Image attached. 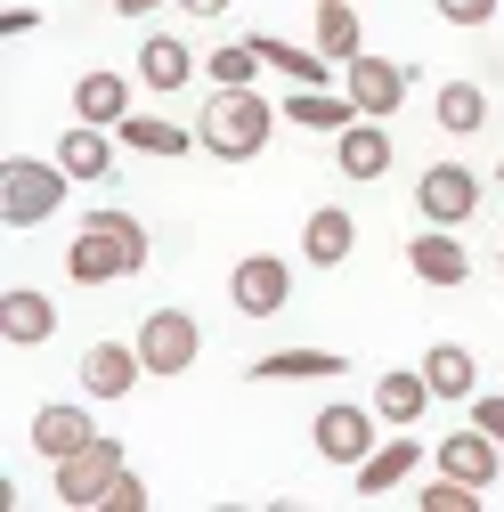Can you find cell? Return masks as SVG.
<instances>
[{
    "mask_svg": "<svg viewBox=\"0 0 504 512\" xmlns=\"http://www.w3.org/2000/svg\"><path fill=\"white\" fill-rule=\"evenodd\" d=\"M139 269H147V228L122 204H90L82 236L66 244V277L74 285H114V277H139Z\"/></svg>",
    "mask_w": 504,
    "mask_h": 512,
    "instance_id": "cell-1",
    "label": "cell"
},
{
    "mask_svg": "<svg viewBox=\"0 0 504 512\" xmlns=\"http://www.w3.org/2000/svg\"><path fill=\"white\" fill-rule=\"evenodd\" d=\"M269 131H277V106H269L261 90H212L204 114H196V139H204V155H220V163H252V155L269 147Z\"/></svg>",
    "mask_w": 504,
    "mask_h": 512,
    "instance_id": "cell-2",
    "label": "cell"
},
{
    "mask_svg": "<svg viewBox=\"0 0 504 512\" xmlns=\"http://www.w3.org/2000/svg\"><path fill=\"white\" fill-rule=\"evenodd\" d=\"M66 187H74V171L66 163H41V155H9L0 163V220L9 228H41L57 204H66Z\"/></svg>",
    "mask_w": 504,
    "mask_h": 512,
    "instance_id": "cell-3",
    "label": "cell"
},
{
    "mask_svg": "<svg viewBox=\"0 0 504 512\" xmlns=\"http://www.w3.org/2000/svg\"><path fill=\"white\" fill-rule=\"evenodd\" d=\"M131 342H139L147 374H163V382H171V374H187V366L204 358V326H196V317H187V309H147Z\"/></svg>",
    "mask_w": 504,
    "mask_h": 512,
    "instance_id": "cell-4",
    "label": "cell"
},
{
    "mask_svg": "<svg viewBox=\"0 0 504 512\" xmlns=\"http://www.w3.org/2000/svg\"><path fill=\"white\" fill-rule=\"evenodd\" d=\"M122 464H131V456H122V439H90V447H74V456L66 464H49V488H57V504H106V488L122 480Z\"/></svg>",
    "mask_w": 504,
    "mask_h": 512,
    "instance_id": "cell-5",
    "label": "cell"
},
{
    "mask_svg": "<svg viewBox=\"0 0 504 512\" xmlns=\"http://www.w3.org/2000/svg\"><path fill=\"white\" fill-rule=\"evenodd\" d=\"M415 212H423V228H464L480 212V171L472 163H431L415 179Z\"/></svg>",
    "mask_w": 504,
    "mask_h": 512,
    "instance_id": "cell-6",
    "label": "cell"
},
{
    "mask_svg": "<svg viewBox=\"0 0 504 512\" xmlns=\"http://www.w3.org/2000/svg\"><path fill=\"white\" fill-rule=\"evenodd\" d=\"M374 407H350V399H334V407H318V423H309V447H318L326 464H366L374 456Z\"/></svg>",
    "mask_w": 504,
    "mask_h": 512,
    "instance_id": "cell-7",
    "label": "cell"
},
{
    "mask_svg": "<svg viewBox=\"0 0 504 512\" xmlns=\"http://www.w3.org/2000/svg\"><path fill=\"white\" fill-rule=\"evenodd\" d=\"M228 301H236L244 317H277V309L293 301V269L277 261V252H244L236 277H228Z\"/></svg>",
    "mask_w": 504,
    "mask_h": 512,
    "instance_id": "cell-8",
    "label": "cell"
},
{
    "mask_svg": "<svg viewBox=\"0 0 504 512\" xmlns=\"http://www.w3.org/2000/svg\"><path fill=\"white\" fill-rule=\"evenodd\" d=\"M342 90H350L358 114L391 122V114L407 106V66H391V57H350V66H342Z\"/></svg>",
    "mask_w": 504,
    "mask_h": 512,
    "instance_id": "cell-9",
    "label": "cell"
},
{
    "mask_svg": "<svg viewBox=\"0 0 504 512\" xmlns=\"http://www.w3.org/2000/svg\"><path fill=\"white\" fill-rule=\"evenodd\" d=\"M25 439H33V456H41V464H66L74 447H90V439H98V423H90V407H82V399H49V407L33 415V431H25Z\"/></svg>",
    "mask_w": 504,
    "mask_h": 512,
    "instance_id": "cell-10",
    "label": "cell"
},
{
    "mask_svg": "<svg viewBox=\"0 0 504 512\" xmlns=\"http://www.w3.org/2000/svg\"><path fill=\"white\" fill-rule=\"evenodd\" d=\"M407 269H415L431 293H456V285L472 277V252H464V236H456V228H423V236L407 244Z\"/></svg>",
    "mask_w": 504,
    "mask_h": 512,
    "instance_id": "cell-11",
    "label": "cell"
},
{
    "mask_svg": "<svg viewBox=\"0 0 504 512\" xmlns=\"http://www.w3.org/2000/svg\"><path fill=\"white\" fill-rule=\"evenodd\" d=\"M431 464L456 472V480H472V488H488V480H504V447H496L480 423H464V431H448V439L431 447Z\"/></svg>",
    "mask_w": 504,
    "mask_h": 512,
    "instance_id": "cell-12",
    "label": "cell"
},
{
    "mask_svg": "<svg viewBox=\"0 0 504 512\" xmlns=\"http://www.w3.org/2000/svg\"><path fill=\"white\" fill-rule=\"evenodd\" d=\"M139 374H147L139 342H90V350H82V391H90V399H131Z\"/></svg>",
    "mask_w": 504,
    "mask_h": 512,
    "instance_id": "cell-13",
    "label": "cell"
},
{
    "mask_svg": "<svg viewBox=\"0 0 504 512\" xmlns=\"http://www.w3.org/2000/svg\"><path fill=\"white\" fill-rule=\"evenodd\" d=\"M57 334V301L33 293V285H9L0 293V342H17V350H41Z\"/></svg>",
    "mask_w": 504,
    "mask_h": 512,
    "instance_id": "cell-14",
    "label": "cell"
},
{
    "mask_svg": "<svg viewBox=\"0 0 504 512\" xmlns=\"http://www.w3.org/2000/svg\"><path fill=\"white\" fill-rule=\"evenodd\" d=\"M301 252H309V269H342L350 252H358V220L342 204H318V212L301 220Z\"/></svg>",
    "mask_w": 504,
    "mask_h": 512,
    "instance_id": "cell-15",
    "label": "cell"
},
{
    "mask_svg": "<svg viewBox=\"0 0 504 512\" xmlns=\"http://www.w3.org/2000/svg\"><path fill=\"white\" fill-rule=\"evenodd\" d=\"M334 163H342V179H358V187H366V179H383V171H391V131H383L374 114H358L350 131L334 139Z\"/></svg>",
    "mask_w": 504,
    "mask_h": 512,
    "instance_id": "cell-16",
    "label": "cell"
},
{
    "mask_svg": "<svg viewBox=\"0 0 504 512\" xmlns=\"http://www.w3.org/2000/svg\"><path fill=\"white\" fill-rule=\"evenodd\" d=\"M252 49H261V66L285 74L293 90H326V82H334V57H326V49H293V41H277V33H261Z\"/></svg>",
    "mask_w": 504,
    "mask_h": 512,
    "instance_id": "cell-17",
    "label": "cell"
},
{
    "mask_svg": "<svg viewBox=\"0 0 504 512\" xmlns=\"http://www.w3.org/2000/svg\"><path fill=\"white\" fill-rule=\"evenodd\" d=\"M431 399H439V391H431V374H423V366H399V374H383V382H374V415H383V423H399V431H407Z\"/></svg>",
    "mask_w": 504,
    "mask_h": 512,
    "instance_id": "cell-18",
    "label": "cell"
},
{
    "mask_svg": "<svg viewBox=\"0 0 504 512\" xmlns=\"http://www.w3.org/2000/svg\"><path fill=\"white\" fill-rule=\"evenodd\" d=\"M114 139L131 147V155H163V163L187 155V147H204L196 131H179V122H163V114H122V122H114Z\"/></svg>",
    "mask_w": 504,
    "mask_h": 512,
    "instance_id": "cell-19",
    "label": "cell"
},
{
    "mask_svg": "<svg viewBox=\"0 0 504 512\" xmlns=\"http://www.w3.org/2000/svg\"><path fill=\"white\" fill-rule=\"evenodd\" d=\"M57 163L74 171V187H98V179L114 171V139L98 131V122H74V131L57 139Z\"/></svg>",
    "mask_w": 504,
    "mask_h": 512,
    "instance_id": "cell-20",
    "label": "cell"
},
{
    "mask_svg": "<svg viewBox=\"0 0 504 512\" xmlns=\"http://www.w3.org/2000/svg\"><path fill=\"white\" fill-rule=\"evenodd\" d=\"M415 464H431V456H423V447L399 431L391 447H374V456L358 464V496H391V488H407V472H415Z\"/></svg>",
    "mask_w": 504,
    "mask_h": 512,
    "instance_id": "cell-21",
    "label": "cell"
},
{
    "mask_svg": "<svg viewBox=\"0 0 504 512\" xmlns=\"http://www.w3.org/2000/svg\"><path fill=\"white\" fill-rule=\"evenodd\" d=\"M139 82L147 90H187V82H196V49H187V41H171V33H155L147 49H139Z\"/></svg>",
    "mask_w": 504,
    "mask_h": 512,
    "instance_id": "cell-22",
    "label": "cell"
},
{
    "mask_svg": "<svg viewBox=\"0 0 504 512\" xmlns=\"http://www.w3.org/2000/svg\"><path fill=\"white\" fill-rule=\"evenodd\" d=\"M285 122H301V131H326V139H342L350 122H358V106H350V90H293V98H285Z\"/></svg>",
    "mask_w": 504,
    "mask_h": 512,
    "instance_id": "cell-23",
    "label": "cell"
},
{
    "mask_svg": "<svg viewBox=\"0 0 504 512\" xmlns=\"http://www.w3.org/2000/svg\"><path fill=\"white\" fill-rule=\"evenodd\" d=\"M122 114H131V82H122V74H82V82H74V122L114 131Z\"/></svg>",
    "mask_w": 504,
    "mask_h": 512,
    "instance_id": "cell-24",
    "label": "cell"
},
{
    "mask_svg": "<svg viewBox=\"0 0 504 512\" xmlns=\"http://www.w3.org/2000/svg\"><path fill=\"white\" fill-rule=\"evenodd\" d=\"M342 374V350H269L252 366V382H334Z\"/></svg>",
    "mask_w": 504,
    "mask_h": 512,
    "instance_id": "cell-25",
    "label": "cell"
},
{
    "mask_svg": "<svg viewBox=\"0 0 504 512\" xmlns=\"http://www.w3.org/2000/svg\"><path fill=\"white\" fill-rule=\"evenodd\" d=\"M423 374H431L439 399H472V391H480V366H472L464 342H431V350H423Z\"/></svg>",
    "mask_w": 504,
    "mask_h": 512,
    "instance_id": "cell-26",
    "label": "cell"
},
{
    "mask_svg": "<svg viewBox=\"0 0 504 512\" xmlns=\"http://www.w3.org/2000/svg\"><path fill=\"white\" fill-rule=\"evenodd\" d=\"M431 114H439V131H448V139H472L480 122H488V98H480V82H448V90L431 98Z\"/></svg>",
    "mask_w": 504,
    "mask_h": 512,
    "instance_id": "cell-27",
    "label": "cell"
},
{
    "mask_svg": "<svg viewBox=\"0 0 504 512\" xmlns=\"http://www.w3.org/2000/svg\"><path fill=\"white\" fill-rule=\"evenodd\" d=\"M318 49L334 57V66L366 57V33H358V9H350V0H326V9H318Z\"/></svg>",
    "mask_w": 504,
    "mask_h": 512,
    "instance_id": "cell-28",
    "label": "cell"
},
{
    "mask_svg": "<svg viewBox=\"0 0 504 512\" xmlns=\"http://www.w3.org/2000/svg\"><path fill=\"white\" fill-rule=\"evenodd\" d=\"M204 74H212V90H252V74H261V49H252V41H228V49L204 57Z\"/></svg>",
    "mask_w": 504,
    "mask_h": 512,
    "instance_id": "cell-29",
    "label": "cell"
},
{
    "mask_svg": "<svg viewBox=\"0 0 504 512\" xmlns=\"http://www.w3.org/2000/svg\"><path fill=\"white\" fill-rule=\"evenodd\" d=\"M423 512H480V488L456 480V472H439V480L423 488Z\"/></svg>",
    "mask_w": 504,
    "mask_h": 512,
    "instance_id": "cell-30",
    "label": "cell"
},
{
    "mask_svg": "<svg viewBox=\"0 0 504 512\" xmlns=\"http://www.w3.org/2000/svg\"><path fill=\"white\" fill-rule=\"evenodd\" d=\"M431 9L448 17V25H464V33H472V25H488V17L504 9V0H431Z\"/></svg>",
    "mask_w": 504,
    "mask_h": 512,
    "instance_id": "cell-31",
    "label": "cell"
},
{
    "mask_svg": "<svg viewBox=\"0 0 504 512\" xmlns=\"http://www.w3.org/2000/svg\"><path fill=\"white\" fill-rule=\"evenodd\" d=\"M106 512H147V480H139L131 464H122V480L106 488Z\"/></svg>",
    "mask_w": 504,
    "mask_h": 512,
    "instance_id": "cell-32",
    "label": "cell"
},
{
    "mask_svg": "<svg viewBox=\"0 0 504 512\" xmlns=\"http://www.w3.org/2000/svg\"><path fill=\"white\" fill-rule=\"evenodd\" d=\"M472 423H480V431L504 447V399H472Z\"/></svg>",
    "mask_w": 504,
    "mask_h": 512,
    "instance_id": "cell-33",
    "label": "cell"
},
{
    "mask_svg": "<svg viewBox=\"0 0 504 512\" xmlns=\"http://www.w3.org/2000/svg\"><path fill=\"white\" fill-rule=\"evenodd\" d=\"M179 9H187V17H228L236 0H179Z\"/></svg>",
    "mask_w": 504,
    "mask_h": 512,
    "instance_id": "cell-34",
    "label": "cell"
},
{
    "mask_svg": "<svg viewBox=\"0 0 504 512\" xmlns=\"http://www.w3.org/2000/svg\"><path fill=\"white\" fill-rule=\"evenodd\" d=\"M122 17H147V9H179V0H114Z\"/></svg>",
    "mask_w": 504,
    "mask_h": 512,
    "instance_id": "cell-35",
    "label": "cell"
},
{
    "mask_svg": "<svg viewBox=\"0 0 504 512\" xmlns=\"http://www.w3.org/2000/svg\"><path fill=\"white\" fill-rule=\"evenodd\" d=\"M496 269H504V252H496Z\"/></svg>",
    "mask_w": 504,
    "mask_h": 512,
    "instance_id": "cell-36",
    "label": "cell"
},
{
    "mask_svg": "<svg viewBox=\"0 0 504 512\" xmlns=\"http://www.w3.org/2000/svg\"><path fill=\"white\" fill-rule=\"evenodd\" d=\"M318 9H326V0H318Z\"/></svg>",
    "mask_w": 504,
    "mask_h": 512,
    "instance_id": "cell-37",
    "label": "cell"
},
{
    "mask_svg": "<svg viewBox=\"0 0 504 512\" xmlns=\"http://www.w3.org/2000/svg\"><path fill=\"white\" fill-rule=\"evenodd\" d=\"M496 179H504V171H496Z\"/></svg>",
    "mask_w": 504,
    "mask_h": 512,
    "instance_id": "cell-38",
    "label": "cell"
}]
</instances>
